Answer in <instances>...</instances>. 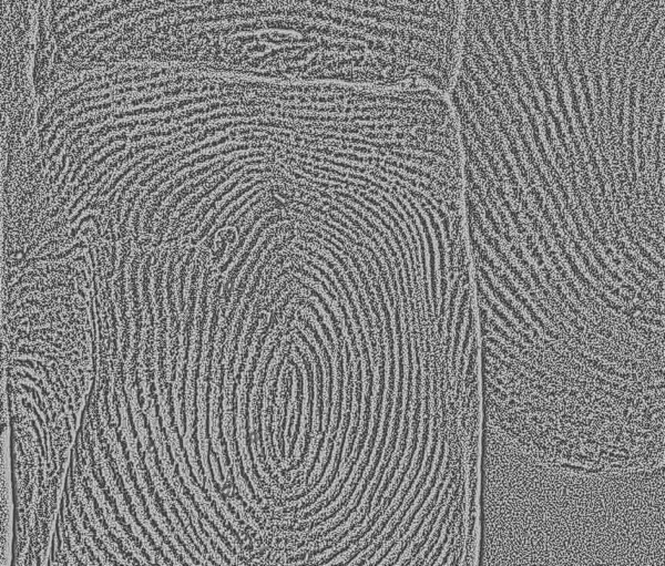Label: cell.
<instances>
[{
	"mask_svg": "<svg viewBox=\"0 0 665 566\" xmlns=\"http://www.w3.org/2000/svg\"><path fill=\"white\" fill-rule=\"evenodd\" d=\"M458 481H459V475H457V479L455 481L453 487L450 488L448 492V497L446 499L445 502H444L443 507L440 510L439 515L437 518L436 523H435L434 527H433V531H431L430 535L428 536V540L426 542L425 545H424L423 549H420L419 553L416 555V558L411 560L409 565H417L419 564V560H424L425 558L426 553L428 552V549H430L431 545L434 544L435 541H437V534H438V531H439L440 525H441V520H443L444 515L446 514V511L448 509L449 503H450L451 499H453V495H454L455 491L457 490Z\"/></svg>",
	"mask_w": 665,
	"mask_h": 566,
	"instance_id": "cell-12",
	"label": "cell"
},
{
	"mask_svg": "<svg viewBox=\"0 0 665 566\" xmlns=\"http://www.w3.org/2000/svg\"><path fill=\"white\" fill-rule=\"evenodd\" d=\"M287 339H289V336H286L285 338L283 339L281 347L275 351L274 357L272 359L269 369H268L265 384H264V393H263V442H264V448H265L266 461L269 462L270 466H271L273 470H275V462L273 461V458H272L273 453H272V440L269 433L270 399L272 397V386H273V380H274L275 373H276L277 366L281 362V359H282L283 355H284V351L289 348V346H287Z\"/></svg>",
	"mask_w": 665,
	"mask_h": 566,
	"instance_id": "cell-3",
	"label": "cell"
},
{
	"mask_svg": "<svg viewBox=\"0 0 665 566\" xmlns=\"http://www.w3.org/2000/svg\"><path fill=\"white\" fill-rule=\"evenodd\" d=\"M664 0H464L449 96L560 127L664 111Z\"/></svg>",
	"mask_w": 665,
	"mask_h": 566,
	"instance_id": "cell-1",
	"label": "cell"
},
{
	"mask_svg": "<svg viewBox=\"0 0 665 566\" xmlns=\"http://www.w3.org/2000/svg\"><path fill=\"white\" fill-rule=\"evenodd\" d=\"M453 473H454V468H453V466H451L450 471H449V475H447V478H446L445 482H444L443 488H441V490H440L439 498H438V500H437L434 509H433V511L429 513L428 516L425 519L423 525H422L419 531H418V533H417L414 540L411 541L408 547H406L405 551H404L403 554H402V556L400 558V560L396 562V563H394L395 565H403V564L405 563V560H409V558H411V555H413V553H414V549L415 547H416V545H418L420 542H423L424 536H425L426 532H427V531L429 530V527H430L431 521H433L435 514H436L437 511H438V509L440 508V504H441V501H443L444 497H445L446 491L448 490L449 483H450L451 479H453Z\"/></svg>",
	"mask_w": 665,
	"mask_h": 566,
	"instance_id": "cell-8",
	"label": "cell"
},
{
	"mask_svg": "<svg viewBox=\"0 0 665 566\" xmlns=\"http://www.w3.org/2000/svg\"><path fill=\"white\" fill-rule=\"evenodd\" d=\"M129 133H130V130L127 129V131L120 132V133L115 134V135H111V137L107 138V139L103 140V141H100V143H99L96 148L92 149L91 151L88 152V153L86 154V157H83V160H80V161L78 162L77 168H74V172H72V177H70V179H69L70 183L74 182V179H76V177H78L79 172L81 171V168H83V165L86 164V163H88L89 161H90V160H91L92 157H94V155L98 153V152H100L102 149L106 148V146L111 144V143L116 142V141L129 139V138H130L129 137Z\"/></svg>",
	"mask_w": 665,
	"mask_h": 566,
	"instance_id": "cell-15",
	"label": "cell"
},
{
	"mask_svg": "<svg viewBox=\"0 0 665 566\" xmlns=\"http://www.w3.org/2000/svg\"><path fill=\"white\" fill-rule=\"evenodd\" d=\"M342 353H343V367H344V386H343V402H342V418H340V428L337 430L336 439H335L334 442V449H333V453H331V459L329 461V467L326 469V472L324 473V477H323L322 480H320V484L315 488L311 493L306 495V497H303L300 500L293 501V502H290V503H286V508H300L302 507L303 504L309 503V501L313 500V499L316 498L318 493L323 491V489L326 487V484L329 481L331 475L335 471V467H336L337 458H338V453H340V448H342V442H343L344 437V429H345L346 420H347V413H349V400H351V386H349V362H347V353H346L345 346L342 344Z\"/></svg>",
	"mask_w": 665,
	"mask_h": 566,
	"instance_id": "cell-2",
	"label": "cell"
},
{
	"mask_svg": "<svg viewBox=\"0 0 665 566\" xmlns=\"http://www.w3.org/2000/svg\"><path fill=\"white\" fill-rule=\"evenodd\" d=\"M150 197L143 195L140 199V203L138 204L137 208H135V214H133V219H132V239L135 243L139 242V228H140V217L141 213H142L143 208L146 206V203H148Z\"/></svg>",
	"mask_w": 665,
	"mask_h": 566,
	"instance_id": "cell-22",
	"label": "cell"
},
{
	"mask_svg": "<svg viewBox=\"0 0 665 566\" xmlns=\"http://www.w3.org/2000/svg\"><path fill=\"white\" fill-rule=\"evenodd\" d=\"M168 124L170 123H163V127H157L155 129H141L140 131L131 135L129 141L133 143L146 139V138L168 137V135L177 133V132L183 131V129L186 128L183 123H181V124Z\"/></svg>",
	"mask_w": 665,
	"mask_h": 566,
	"instance_id": "cell-14",
	"label": "cell"
},
{
	"mask_svg": "<svg viewBox=\"0 0 665 566\" xmlns=\"http://www.w3.org/2000/svg\"><path fill=\"white\" fill-rule=\"evenodd\" d=\"M222 143V138L219 137L217 139L212 140L210 142H206V144L197 145L195 148L192 149V150H186V151L177 152L175 155L170 157V159L166 160L162 164L157 165V168H153L151 171L146 173L142 179L139 181V186L143 188L146 186L148 183L151 182L152 179H155L157 175L162 173L163 171H166V168H170L171 165L177 164V162H180L182 160L186 159L188 157H191L192 154L197 153V152L202 151L204 149L212 148V146H217V145Z\"/></svg>",
	"mask_w": 665,
	"mask_h": 566,
	"instance_id": "cell-11",
	"label": "cell"
},
{
	"mask_svg": "<svg viewBox=\"0 0 665 566\" xmlns=\"http://www.w3.org/2000/svg\"><path fill=\"white\" fill-rule=\"evenodd\" d=\"M461 494H463V486L460 487L457 499L454 501V503H453V505H451L450 511H449L448 518H447L445 523H444L443 530H441V534H440L439 538L437 540L436 545H435L433 551L429 553L428 558H427V560L424 562L423 565H430V564H433V560H433V558H434L435 555L437 554L438 549H439V547H441V544H443L444 540H445L446 535H447V530H448L449 525H450L451 521H453V519H454L455 511L457 510L458 505H459L460 503V500H461Z\"/></svg>",
	"mask_w": 665,
	"mask_h": 566,
	"instance_id": "cell-18",
	"label": "cell"
},
{
	"mask_svg": "<svg viewBox=\"0 0 665 566\" xmlns=\"http://www.w3.org/2000/svg\"><path fill=\"white\" fill-rule=\"evenodd\" d=\"M454 530L451 529L450 534L448 535V540H447V542H446L443 552H441V554H440L439 556H438V558H437V562L435 563V565H441V564H443L444 558H446V555H447V552L449 551V547H450L451 540H453V536H454Z\"/></svg>",
	"mask_w": 665,
	"mask_h": 566,
	"instance_id": "cell-23",
	"label": "cell"
},
{
	"mask_svg": "<svg viewBox=\"0 0 665 566\" xmlns=\"http://www.w3.org/2000/svg\"><path fill=\"white\" fill-rule=\"evenodd\" d=\"M295 342L297 347L302 350L303 353L307 357L309 362H311L312 370H313V378H314V407H313V429H312V438L320 435V417H318V409H320V378H318V369H317L316 359L314 353L309 350V346L303 342L298 335H294Z\"/></svg>",
	"mask_w": 665,
	"mask_h": 566,
	"instance_id": "cell-10",
	"label": "cell"
},
{
	"mask_svg": "<svg viewBox=\"0 0 665 566\" xmlns=\"http://www.w3.org/2000/svg\"><path fill=\"white\" fill-rule=\"evenodd\" d=\"M294 325H296L297 328H300L301 331H302L304 335H305L306 338L309 339V342H311L313 346H314L315 349H316L317 355L320 357V364H322L323 370V402H324V408H323V431H325L326 426H327V415H329V362H327V359H326L325 353H324V349H323L322 346L318 344L316 338L314 337V334L312 333L309 328L306 327L305 325L301 323L300 320H295Z\"/></svg>",
	"mask_w": 665,
	"mask_h": 566,
	"instance_id": "cell-7",
	"label": "cell"
},
{
	"mask_svg": "<svg viewBox=\"0 0 665 566\" xmlns=\"http://www.w3.org/2000/svg\"><path fill=\"white\" fill-rule=\"evenodd\" d=\"M292 375H293V387H292L291 400L293 402V406H294V422H293V426H292L291 429V442L293 438H294L295 433H296L297 420H298V402H297V395H298V377H297V371L294 367H292Z\"/></svg>",
	"mask_w": 665,
	"mask_h": 566,
	"instance_id": "cell-21",
	"label": "cell"
},
{
	"mask_svg": "<svg viewBox=\"0 0 665 566\" xmlns=\"http://www.w3.org/2000/svg\"><path fill=\"white\" fill-rule=\"evenodd\" d=\"M195 248H190L186 259L183 261L180 266L179 273H177V299H179V306L181 312L184 309V284H186V275H188V266L191 265L192 259L195 257Z\"/></svg>",
	"mask_w": 665,
	"mask_h": 566,
	"instance_id": "cell-17",
	"label": "cell"
},
{
	"mask_svg": "<svg viewBox=\"0 0 665 566\" xmlns=\"http://www.w3.org/2000/svg\"><path fill=\"white\" fill-rule=\"evenodd\" d=\"M126 143H122V144H117L116 146H113V148L108 150V151L101 154L100 157H98V159L92 161V162L89 164L88 168H87L86 170L83 171V173L81 174V177L78 179V184L76 185L74 188H72V190H74V192L78 191V190L83 186L85 181H86V179H88V177H90L92 173H94L96 170H97V168H99L102 163H105V161H106L108 157H111V155H113V154L118 153V152H121L123 151V150H126Z\"/></svg>",
	"mask_w": 665,
	"mask_h": 566,
	"instance_id": "cell-16",
	"label": "cell"
},
{
	"mask_svg": "<svg viewBox=\"0 0 665 566\" xmlns=\"http://www.w3.org/2000/svg\"><path fill=\"white\" fill-rule=\"evenodd\" d=\"M168 248L161 250L160 257L157 259V265L155 264V283H153V290H155V304L159 316H162L163 314V277H164V268H166V259H168Z\"/></svg>",
	"mask_w": 665,
	"mask_h": 566,
	"instance_id": "cell-13",
	"label": "cell"
},
{
	"mask_svg": "<svg viewBox=\"0 0 665 566\" xmlns=\"http://www.w3.org/2000/svg\"><path fill=\"white\" fill-rule=\"evenodd\" d=\"M427 469H428V462H423V464H422V469H420L419 473H418V475H417V478L415 479L414 483H413V487L411 488L408 493L406 494L405 499H404L403 504H402V507H400V509L398 510L396 513H395L394 516H393V518L389 521V523H387V525H386L385 529L383 530V532L380 533V534L378 535L376 538H375L374 542L369 545V549L371 551V552H374L377 545H378L380 543H382V542L385 540L386 536H387V535H389V533L393 531L395 525L400 522V518L403 516L404 511L407 509L409 503H411V501L414 499L417 488H418V486H419L420 482L423 481L424 475H425L426 470Z\"/></svg>",
	"mask_w": 665,
	"mask_h": 566,
	"instance_id": "cell-9",
	"label": "cell"
},
{
	"mask_svg": "<svg viewBox=\"0 0 665 566\" xmlns=\"http://www.w3.org/2000/svg\"><path fill=\"white\" fill-rule=\"evenodd\" d=\"M152 155H155V154L152 153V152H146V153L142 154L139 159H135L133 162L127 165L126 168H123L122 170L118 173L117 177L112 179V182L109 184L108 188H105V191L102 192V197H106V195H108L110 192L113 191V190L117 188V185L120 183L121 179L126 177L129 172L132 171L135 166H138V165L140 164V163H142L143 161H146V160L150 159Z\"/></svg>",
	"mask_w": 665,
	"mask_h": 566,
	"instance_id": "cell-20",
	"label": "cell"
},
{
	"mask_svg": "<svg viewBox=\"0 0 665 566\" xmlns=\"http://www.w3.org/2000/svg\"><path fill=\"white\" fill-rule=\"evenodd\" d=\"M249 375V369H246L244 373H243L242 380H241L240 386L237 388V395H239V415H237V439H239V444H240V451L241 455H242L243 464H244V468H246V472L249 475L250 480H251L252 483L254 484L255 491L257 493L259 492V484H257V478H255L254 472H253V469H252V462L251 459H250L249 451H248V447H246V426H244V406H246V377Z\"/></svg>",
	"mask_w": 665,
	"mask_h": 566,
	"instance_id": "cell-6",
	"label": "cell"
},
{
	"mask_svg": "<svg viewBox=\"0 0 665 566\" xmlns=\"http://www.w3.org/2000/svg\"><path fill=\"white\" fill-rule=\"evenodd\" d=\"M141 193H142L141 186H139V188H135L131 192V194L129 195L128 199H127L126 205L123 208L122 221H121L120 224H119V228H118V239H123L126 237L127 230H128L129 217L131 215L132 210L135 208V202H137L138 197H140Z\"/></svg>",
	"mask_w": 665,
	"mask_h": 566,
	"instance_id": "cell-19",
	"label": "cell"
},
{
	"mask_svg": "<svg viewBox=\"0 0 665 566\" xmlns=\"http://www.w3.org/2000/svg\"><path fill=\"white\" fill-rule=\"evenodd\" d=\"M211 459H212V462H213V466H215V470H217V466H215V457H211ZM215 478H217V482H219V483H221L220 475H219V473L217 472V475H215Z\"/></svg>",
	"mask_w": 665,
	"mask_h": 566,
	"instance_id": "cell-24",
	"label": "cell"
},
{
	"mask_svg": "<svg viewBox=\"0 0 665 566\" xmlns=\"http://www.w3.org/2000/svg\"><path fill=\"white\" fill-rule=\"evenodd\" d=\"M291 356L293 360L298 364V367L301 368V371H302L303 375V404H302V419H301V429L300 435H298V438H297L296 444H295L294 453H293V459L291 461L292 464H296L297 461L300 460L301 455H302L303 451H304V448H305L306 442V433H307V424H309V377H307V369H306L305 364L303 362L302 357H301L300 353H297L296 349H295V346L293 345L291 349Z\"/></svg>",
	"mask_w": 665,
	"mask_h": 566,
	"instance_id": "cell-5",
	"label": "cell"
},
{
	"mask_svg": "<svg viewBox=\"0 0 665 566\" xmlns=\"http://www.w3.org/2000/svg\"><path fill=\"white\" fill-rule=\"evenodd\" d=\"M220 162L221 160H217L215 162L208 163V164L203 165L201 168H195V170H190V171L183 173L180 177H177V179H173L171 183H168L166 188H163L157 195L152 197L151 203L149 204L146 213H144V217H143V232L146 234L152 233V230H153V228H152V226H153V217H155V213H157V210L160 208L163 201L166 199V197H170L175 188L181 186L183 183H186L188 179H195V177H199V175L206 173L211 168H215Z\"/></svg>",
	"mask_w": 665,
	"mask_h": 566,
	"instance_id": "cell-4",
	"label": "cell"
}]
</instances>
